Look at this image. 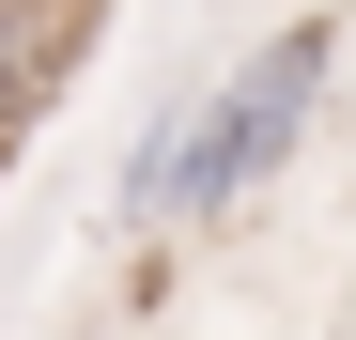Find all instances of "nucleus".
<instances>
[{
    "instance_id": "obj_1",
    "label": "nucleus",
    "mask_w": 356,
    "mask_h": 340,
    "mask_svg": "<svg viewBox=\"0 0 356 340\" xmlns=\"http://www.w3.org/2000/svg\"><path fill=\"white\" fill-rule=\"evenodd\" d=\"M325 78H341V16H279L248 62H217V78L186 93V139H170V232L248 216L279 170H294V139H310Z\"/></svg>"
}]
</instances>
